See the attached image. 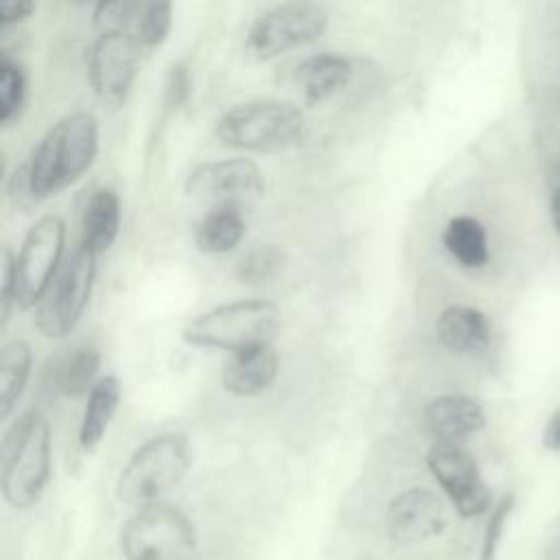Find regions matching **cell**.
I'll return each instance as SVG.
<instances>
[{
    "mask_svg": "<svg viewBox=\"0 0 560 560\" xmlns=\"http://www.w3.org/2000/svg\"><path fill=\"white\" fill-rule=\"evenodd\" d=\"M66 241V225L57 214H46L24 236L13 269V302L20 308L37 306L52 282Z\"/></svg>",
    "mask_w": 560,
    "mask_h": 560,
    "instance_id": "9",
    "label": "cell"
},
{
    "mask_svg": "<svg viewBox=\"0 0 560 560\" xmlns=\"http://www.w3.org/2000/svg\"><path fill=\"white\" fill-rule=\"evenodd\" d=\"M142 44L136 33H98L90 44L85 63L88 79L96 96L109 105H120L136 81Z\"/></svg>",
    "mask_w": 560,
    "mask_h": 560,
    "instance_id": "11",
    "label": "cell"
},
{
    "mask_svg": "<svg viewBox=\"0 0 560 560\" xmlns=\"http://www.w3.org/2000/svg\"><path fill=\"white\" fill-rule=\"evenodd\" d=\"M435 332L440 343L457 354H481L490 346L488 317L466 304L446 306L435 322Z\"/></svg>",
    "mask_w": 560,
    "mask_h": 560,
    "instance_id": "16",
    "label": "cell"
},
{
    "mask_svg": "<svg viewBox=\"0 0 560 560\" xmlns=\"http://www.w3.org/2000/svg\"><path fill=\"white\" fill-rule=\"evenodd\" d=\"M282 326L280 308L269 300H236L219 304L190 319L182 337L197 348H217L241 352L254 346H267Z\"/></svg>",
    "mask_w": 560,
    "mask_h": 560,
    "instance_id": "4",
    "label": "cell"
},
{
    "mask_svg": "<svg viewBox=\"0 0 560 560\" xmlns=\"http://www.w3.org/2000/svg\"><path fill=\"white\" fill-rule=\"evenodd\" d=\"M284 267V252L276 245L249 249L236 265V278L243 284H262L273 280Z\"/></svg>",
    "mask_w": 560,
    "mask_h": 560,
    "instance_id": "25",
    "label": "cell"
},
{
    "mask_svg": "<svg viewBox=\"0 0 560 560\" xmlns=\"http://www.w3.org/2000/svg\"><path fill=\"white\" fill-rule=\"evenodd\" d=\"M542 446L549 451H560V407L549 416L542 431Z\"/></svg>",
    "mask_w": 560,
    "mask_h": 560,
    "instance_id": "32",
    "label": "cell"
},
{
    "mask_svg": "<svg viewBox=\"0 0 560 560\" xmlns=\"http://www.w3.org/2000/svg\"><path fill=\"white\" fill-rule=\"evenodd\" d=\"M31 346L24 339H11L0 350V416L7 418L22 396L31 376Z\"/></svg>",
    "mask_w": 560,
    "mask_h": 560,
    "instance_id": "22",
    "label": "cell"
},
{
    "mask_svg": "<svg viewBox=\"0 0 560 560\" xmlns=\"http://www.w3.org/2000/svg\"><path fill=\"white\" fill-rule=\"evenodd\" d=\"M101 365V354L92 346H77L66 354L57 357L50 368V387L61 396H83L96 385V372Z\"/></svg>",
    "mask_w": 560,
    "mask_h": 560,
    "instance_id": "19",
    "label": "cell"
},
{
    "mask_svg": "<svg viewBox=\"0 0 560 560\" xmlns=\"http://www.w3.org/2000/svg\"><path fill=\"white\" fill-rule=\"evenodd\" d=\"M120 402V383L116 376H103L96 381L88 394L79 427V444L85 451H92L105 435L116 409Z\"/></svg>",
    "mask_w": 560,
    "mask_h": 560,
    "instance_id": "20",
    "label": "cell"
},
{
    "mask_svg": "<svg viewBox=\"0 0 560 560\" xmlns=\"http://www.w3.org/2000/svg\"><path fill=\"white\" fill-rule=\"evenodd\" d=\"M35 11V4L31 0H4L0 2V26L18 24L26 20Z\"/></svg>",
    "mask_w": 560,
    "mask_h": 560,
    "instance_id": "31",
    "label": "cell"
},
{
    "mask_svg": "<svg viewBox=\"0 0 560 560\" xmlns=\"http://www.w3.org/2000/svg\"><path fill=\"white\" fill-rule=\"evenodd\" d=\"M442 243L446 252L462 267L477 269L488 262L490 254H488L486 228L475 217H468V214L453 217L442 232Z\"/></svg>",
    "mask_w": 560,
    "mask_h": 560,
    "instance_id": "21",
    "label": "cell"
},
{
    "mask_svg": "<svg viewBox=\"0 0 560 560\" xmlns=\"http://www.w3.org/2000/svg\"><path fill=\"white\" fill-rule=\"evenodd\" d=\"M328 13L315 2H282L265 11L249 28L245 50L256 61H269L282 52L322 37Z\"/></svg>",
    "mask_w": 560,
    "mask_h": 560,
    "instance_id": "8",
    "label": "cell"
},
{
    "mask_svg": "<svg viewBox=\"0 0 560 560\" xmlns=\"http://www.w3.org/2000/svg\"><path fill=\"white\" fill-rule=\"evenodd\" d=\"M142 4L144 2H131V0L98 2L92 13L96 31L98 33H118V31L136 33Z\"/></svg>",
    "mask_w": 560,
    "mask_h": 560,
    "instance_id": "26",
    "label": "cell"
},
{
    "mask_svg": "<svg viewBox=\"0 0 560 560\" xmlns=\"http://www.w3.org/2000/svg\"><path fill=\"white\" fill-rule=\"evenodd\" d=\"M278 365L280 359L271 343L254 346L234 352L225 361L221 370V383L234 396H256L269 389V385L276 381Z\"/></svg>",
    "mask_w": 560,
    "mask_h": 560,
    "instance_id": "15",
    "label": "cell"
},
{
    "mask_svg": "<svg viewBox=\"0 0 560 560\" xmlns=\"http://www.w3.org/2000/svg\"><path fill=\"white\" fill-rule=\"evenodd\" d=\"M2 497L13 508L39 501L50 477V429L42 411H24L2 440Z\"/></svg>",
    "mask_w": 560,
    "mask_h": 560,
    "instance_id": "2",
    "label": "cell"
},
{
    "mask_svg": "<svg viewBox=\"0 0 560 560\" xmlns=\"http://www.w3.org/2000/svg\"><path fill=\"white\" fill-rule=\"evenodd\" d=\"M120 230V199L112 188H98L81 219V245L94 256L107 252Z\"/></svg>",
    "mask_w": 560,
    "mask_h": 560,
    "instance_id": "18",
    "label": "cell"
},
{
    "mask_svg": "<svg viewBox=\"0 0 560 560\" xmlns=\"http://www.w3.org/2000/svg\"><path fill=\"white\" fill-rule=\"evenodd\" d=\"M98 125L90 112L59 118L35 147L22 171L24 188L33 199H46L74 184L94 162Z\"/></svg>",
    "mask_w": 560,
    "mask_h": 560,
    "instance_id": "1",
    "label": "cell"
},
{
    "mask_svg": "<svg viewBox=\"0 0 560 560\" xmlns=\"http://www.w3.org/2000/svg\"><path fill=\"white\" fill-rule=\"evenodd\" d=\"M13 269H15V256L7 249L4 262H2V326H7L11 317V304L13 302Z\"/></svg>",
    "mask_w": 560,
    "mask_h": 560,
    "instance_id": "30",
    "label": "cell"
},
{
    "mask_svg": "<svg viewBox=\"0 0 560 560\" xmlns=\"http://www.w3.org/2000/svg\"><path fill=\"white\" fill-rule=\"evenodd\" d=\"M352 77V61L335 52H317L295 66L293 81L311 105L339 92Z\"/></svg>",
    "mask_w": 560,
    "mask_h": 560,
    "instance_id": "17",
    "label": "cell"
},
{
    "mask_svg": "<svg viewBox=\"0 0 560 560\" xmlns=\"http://www.w3.org/2000/svg\"><path fill=\"white\" fill-rule=\"evenodd\" d=\"M94 273L96 256L79 245L55 273L37 304L35 326L44 337L61 339L79 324L92 293Z\"/></svg>",
    "mask_w": 560,
    "mask_h": 560,
    "instance_id": "7",
    "label": "cell"
},
{
    "mask_svg": "<svg viewBox=\"0 0 560 560\" xmlns=\"http://www.w3.org/2000/svg\"><path fill=\"white\" fill-rule=\"evenodd\" d=\"M217 138L243 151H282L295 147L306 136L304 112L278 98L245 101L223 112L214 125Z\"/></svg>",
    "mask_w": 560,
    "mask_h": 560,
    "instance_id": "3",
    "label": "cell"
},
{
    "mask_svg": "<svg viewBox=\"0 0 560 560\" xmlns=\"http://www.w3.org/2000/svg\"><path fill=\"white\" fill-rule=\"evenodd\" d=\"M245 236L243 212L230 208L208 210L195 230V245L206 254H225Z\"/></svg>",
    "mask_w": 560,
    "mask_h": 560,
    "instance_id": "23",
    "label": "cell"
},
{
    "mask_svg": "<svg viewBox=\"0 0 560 560\" xmlns=\"http://www.w3.org/2000/svg\"><path fill=\"white\" fill-rule=\"evenodd\" d=\"M446 514L442 501L424 488H411L396 494L387 508V534L398 545L427 540L444 529Z\"/></svg>",
    "mask_w": 560,
    "mask_h": 560,
    "instance_id": "13",
    "label": "cell"
},
{
    "mask_svg": "<svg viewBox=\"0 0 560 560\" xmlns=\"http://www.w3.org/2000/svg\"><path fill=\"white\" fill-rule=\"evenodd\" d=\"M190 199L217 208L243 212L265 190V177L256 162L247 158H228L197 164L184 184Z\"/></svg>",
    "mask_w": 560,
    "mask_h": 560,
    "instance_id": "10",
    "label": "cell"
},
{
    "mask_svg": "<svg viewBox=\"0 0 560 560\" xmlns=\"http://www.w3.org/2000/svg\"><path fill=\"white\" fill-rule=\"evenodd\" d=\"M427 466L459 516L472 518L490 508V490L481 479L475 457L464 446L435 442L427 453Z\"/></svg>",
    "mask_w": 560,
    "mask_h": 560,
    "instance_id": "12",
    "label": "cell"
},
{
    "mask_svg": "<svg viewBox=\"0 0 560 560\" xmlns=\"http://www.w3.org/2000/svg\"><path fill=\"white\" fill-rule=\"evenodd\" d=\"M26 103V74L7 55L0 61V122L7 127L20 118Z\"/></svg>",
    "mask_w": 560,
    "mask_h": 560,
    "instance_id": "24",
    "label": "cell"
},
{
    "mask_svg": "<svg viewBox=\"0 0 560 560\" xmlns=\"http://www.w3.org/2000/svg\"><path fill=\"white\" fill-rule=\"evenodd\" d=\"M190 94V74L184 63H173L164 83V103L166 107H179Z\"/></svg>",
    "mask_w": 560,
    "mask_h": 560,
    "instance_id": "29",
    "label": "cell"
},
{
    "mask_svg": "<svg viewBox=\"0 0 560 560\" xmlns=\"http://www.w3.org/2000/svg\"><path fill=\"white\" fill-rule=\"evenodd\" d=\"M190 466V444L179 433H160L147 440L125 464L116 481L122 503L147 508L160 503Z\"/></svg>",
    "mask_w": 560,
    "mask_h": 560,
    "instance_id": "5",
    "label": "cell"
},
{
    "mask_svg": "<svg viewBox=\"0 0 560 560\" xmlns=\"http://www.w3.org/2000/svg\"><path fill=\"white\" fill-rule=\"evenodd\" d=\"M171 2H144L140 11V20L136 26V37L140 39L142 48L160 46L168 31H171Z\"/></svg>",
    "mask_w": 560,
    "mask_h": 560,
    "instance_id": "27",
    "label": "cell"
},
{
    "mask_svg": "<svg viewBox=\"0 0 560 560\" xmlns=\"http://www.w3.org/2000/svg\"><path fill=\"white\" fill-rule=\"evenodd\" d=\"M120 547L127 560H195V527L173 505L153 503L140 508L120 529Z\"/></svg>",
    "mask_w": 560,
    "mask_h": 560,
    "instance_id": "6",
    "label": "cell"
},
{
    "mask_svg": "<svg viewBox=\"0 0 560 560\" xmlns=\"http://www.w3.org/2000/svg\"><path fill=\"white\" fill-rule=\"evenodd\" d=\"M549 560H560V540H556L553 547L549 549Z\"/></svg>",
    "mask_w": 560,
    "mask_h": 560,
    "instance_id": "34",
    "label": "cell"
},
{
    "mask_svg": "<svg viewBox=\"0 0 560 560\" xmlns=\"http://www.w3.org/2000/svg\"><path fill=\"white\" fill-rule=\"evenodd\" d=\"M512 508H514L512 494H505L499 499V503L486 525V534H483V542H481V560H494V553H497V547H499V540H501V534H503V527H505V521H508Z\"/></svg>",
    "mask_w": 560,
    "mask_h": 560,
    "instance_id": "28",
    "label": "cell"
},
{
    "mask_svg": "<svg viewBox=\"0 0 560 560\" xmlns=\"http://www.w3.org/2000/svg\"><path fill=\"white\" fill-rule=\"evenodd\" d=\"M551 221H553V225H556V230L560 234V188L551 197Z\"/></svg>",
    "mask_w": 560,
    "mask_h": 560,
    "instance_id": "33",
    "label": "cell"
},
{
    "mask_svg": "<svg viewBox=\"0 0 560 560\" xmlns=\"http://www.w3.org/2000/svg\"><path fill=\"white\" fill-rule=\"evenodd\" d=\"M427 431L435 442L459 444L486 424V413L477 400L464 394H444L433 398L422 413Z\"/></svg>",
    "mask_w": 560,
    "mask_h": 560,
    "instance_id": "14",
    "label": "cell"
}]
</instances>
